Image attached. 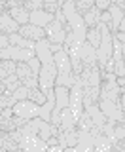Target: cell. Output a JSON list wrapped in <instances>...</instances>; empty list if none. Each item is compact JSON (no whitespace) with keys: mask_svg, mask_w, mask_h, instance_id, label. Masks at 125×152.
Listing matches in <instances>:
<instances>
[{"mask_svg":"<svg viewBox=\"0 0 125 152\" xmlns=\"http://www.w3.org/2000/svg\"><path fill=\"white\" fill-rule=\"evenodd\" d=\"M53 59H55V65H57V80H55V86H66V88H72L76 82V74L72 70V65H70V57L65 50H59L53 53Z\"/></svg>","mask_w":125,"mask_h":152,"instance_id":"obj_1","label":"cell"},{"mask_svg":"<svg viewBox=\"0 0 125 152\" xmlns=\"http://www.w3.org/2000/svg\"><path fill=\"white\" fill-rule=\"evenodd\" d=\"M66 17L65 13H62V10H59V12L55 13V19L51 23H47V25L44 27L46 31V38L51 42V44H65V38H66Z\"/></svg>","mask_w":125,"mask_h":152,"instance_id":"obj_2","label":"cell"},{"mask_svg":"<svg viewBox=\"0 0 125 152\" xmlns=\"http://www.w3.org/2000/svg\"><path fill=\"white\" fill-rule=\"evenodd\" d=\"M23 135H21V141H19V148L21 150H27V152H40V150H47V142L44 139H40V135L34 133L31 127L23 126Z\"/></svg>","mask_w":125,"mask_h":152,"instance_id":"obj_3","label":"cell"},{"mask_svg":"<svg viewBox=\"0 0 125 152\" xmlns=\"http://www.w3.org/2000/svg\"><path fill=\"white\" fill-rule=\"evenodd\" d=\"M72 114H74L76 122H78V118L81 116V112H84V89H81V84L80 80H76L74 86L70 88V103H68Z\"/></svg>","mask_w":125,"mask_h":152,"instance_id":"obj_4","label":"cell"},{"mask_svg":"<svg viewBox=\"0 0 125 152\" xmlns=\"http://www.w3.org/2000/svg\"><path fill=\"white\" fill-rule=\"evenodd\" d=\"M12 108H13V114L23 116V118H27V120L40 116V104L31 101V99H21V101H17Z\"/></svg>","mask_w":125,"mask_h":152,"instance_id":"obj_5","label":"cell"},{"mask_svg":"<svg viewBox=\"0 0 125 152\" xmlns=\"http://www.w3.org/2000/svg\"><path fill=\"white\" fill-rule=\"evenodd\" d=\"M15 74L19 76L21 84H23V86H27L28 89H31V88H40V86H38V74L32 72V69L28 66L27 61H21V63H17V70H15Z\"/></svg>","mask_w":125,"mask_h":152,"instance_id":"obj_6","label":"cell"},{"mask_svg":"<svg viewBox=\"0 0 125 152\" xmlns=\"http://www.w3.org/2000/svg\"><path fill=\"white\" fill-rule=\"evenodd\" d=\"M99 107L102 114L108 118V120H123V110H121V104L119 103H114L110 99H104V97H99Z\"/></svg>","mask_w":125,"mask_h":152,"instance_id":"obj_7","label":"cell"},{"mask_svg":"<svg viewBox=\"0 0 125 152\" xmlns=\"http://www.w3.org/2000/svg\"><path fill=\"white\" fill-rule=\"evenodd\" d=\"M19 34L28 38V40L38 42V40H44V38H46V31H44V27L32 25V23H25V25L19 27Z\"/></svg>","mask_w":125,"mask_h":152,"instance_id":"obj_8","label":"cell"},{"mask_svg":"<svg viewBox=\"0 0 125 152\" xmlns=\"http://www.w3.org/2000/svg\"><path fill=\"white\" fill-rule=\"evenodd\" d=\"M93 150H95V142H93L91 131L78 129V142H76L72 152H93Z\"/></svg>","mask_w":125,"mask_h":152,"instance_id":"obj_9","label":"cell"},{"mask_svg":"<svg viewBox=\"0 0 125 152\" xmlns=\"http://www.w3.org/2000/svg\"><path fill=\"white\" fill-rule=\"evenodd\" d=\"M28 120L23 116H17V114H12V116H6V114H0V129L4 131H13L17 127H23Z\"/></svg>","mask_w":125,"mask_h":152,"instance_id":"obj_10","label":"cell"},{"mask_svg":"<svg viewBox=\"0 0 125 152\" xmlns=\"http://www.w3.org/2000/svg\"><path fill=\"white\" fill-rule=\"evenodd\" d=\"M19 23L9 15L8 10H2L0 12V32H4V34H13V32H19Z\"/></svg>","mask_w":125,"mask_h":152,"instance_id":"obj_11","label":"cell"},{"mask_svg":"<svg viewBox=\"0 0 125 152\" xmlns=\"http://www.w3.org/2000/svg\"><path fill=\"white\" fill-rule=\"evenodd\" d=\"M80 57H81V63L84 66H93L97 65V50L89 44L87 40L80 46Z\"/></svg>","mask_w":125,"mask_h":152,"instance_id":"obj_12","label":"cell"},{"mask_svg":"<svg viewBox=\"0 0 125 152\" xmlns=\"http://www.w3.org/2000/svg\"><path fill=\"white\" fill-rule=\"evenodd\" d=\"M84 110H85V112H87L89 116H91V120H93L95 126H100V127H102L104 124H106V120H108V118L102 114V110H100L99 101H97V103H91V104H85V107H84Z\"/></svg>","mask_w":125,"mask_h":152,"instance_id":"obj_13","label":"cell"},{"mask_svg":"<svg viewBox=\"0 0 125 152\" xmlns=\"http://www.w3.org/2000/svg\"><path fill=\"white\" fill-rule=\"evenodd\" d=\"M55 19V13H49L46 12V10H34V12H31V21L32 25H38V27H46L47 23H51Z\"/></svg>","mask_w":125,"mask_h":152,"instance_id":"obj_14","label":"cell"},{"mask_svg":"<svg viewBox=\"0 0 125 152\" xmlns=\"http://www.w3.org/2000/svg\"><path fill=\"white\" fill-rule=\"evenodd\" d=\"M72 127H76V118H74V114H72L70 107H66V108H62V110H61L59 131H66V129H72Z\"/></svg>","mask_w":125,"mask_h":152,"instance_id":"obj_15","label":"cell"},{"mask_svg":"<svg viewBox=\"0 0 125 152\" xmlns=\"http://www.w3.org/2000/svg\"><path fill=\"white\" fill-rule=\"evenodd\" d=\"M108 12H110V17H112V27H110V31H112V34H114V32L119 31V23H121L123 17H125V10H121L119 6H116V4H110Z\"/></svg>","mask_w":125,"mask_h":152,"instance_id":"obj_16","label":"cell"},{"mask_svg":"<svg viewBox=\"0 0 125 152\" xmlns=\"http://www.w3.org/2000/svg\"><path fill=\"white\" fill-rule=\"evenodd\" d=\"M0 146H2L4 150H8V152L21 150L19 148V142L13 141V137L9 135V131H4V129H0Z\"/></svg>","mask_w":125,"mask_h":152,"instance_id":"obj_17","label":"cell"},{"mask_svg":"<svg viewBox=\"0 0 125 152\" xmlns=\"http://www.w3.org/2000/svg\"><path fill=\"white\" fill-rule=\"evenodd\" d=\"M8 12H9V15L15 19L19 25H25V23L31 21V12H28V10H27L25 6H15V8H9Z\"/></svg>","mask_w":125,"mask_h":152,"instance_id":"obj_18","label":"cell"},{"mask_svg":"<svg viewBox=\"0 0 125 152\" xmlns=\"http://www.w3.org/2000/svg\"><path fill=\"white\" fill-rule=\"evenodd\" d=\"M100 10L97 8V6H91L87 12L84 13V21H85V27L87 28H91V27H97L99 23H100Z\"/></svg>","mask_w":125,"mask_h":152,"instance_id":"obj_19","label":"cell"},{"mask_svg":"<svg viewBox=\"0 0 125 152\" xmlns=\"http://www.w3.org/2000/svg\"><path fill=\"white\" fill-rule=\"evenodd\" d=\"M9 46L34 50V48H36V42H34V40H28V38H25V36H21L19 32H13V34H9Z\"/></svg>","mask_w":125,"mask_h":152,"instance_id":"obj_20","label":"cell"},{"mask_svg":"<svg viewBox=\"0 0 125 152\" xmlns=\"http://www.w3.org/2000/svg\"><path fill=\"white\" fill-rule=\"evenodd\" d=\"M93 142H95V150L97 152H108V150H114L112 142L104 133H99V135L93 137Z\"/></svg>","mask_w":125,"mask_h":152,"instance_id":"obj_21","label":"cell"},{"mask_svg":"<svg viewBox=\"0 0 125 152\" xmlns=\"http://www.w3.org/2000/svg\"><path fill=\"white\" fill-rule=\"evenodd\" d=\"M17 70V61L12 59H0V78H8L9 74H15Z\"/></svg>","mask_w":125,"mask_h":152,"instance_id":"obj_22","label":"cell"},{"mask_svg":"<svg viewBox=\"0 0 125 152\" xmlns=\"http://www.w3.org/2000/svg\"><path fill=\"white\" fill-rule=\"evenodd\" d=\"M100 38H102V32H100L99 25H97V27H91V28H87V34H85V40H87L89 44L95 48V50H97V48H99V44H100Z\"/></svg>","mask_w":125,"mask_h":152,"instance_id":"obj_23","label":"cell"},{"mask_svg":"<svg viewBox=\"0 0 125 152\" xmlns=\"http://www.w3.org/2000/svg\"><path fill=\"white\" fill-rule=\"evenodd\" d=\"M95 124H93V120H91V116L87 112H81V116L78 118V122H76V129H84V131H91V127H93Z\"/></svg>","mask_w":125,"mask_h":152,"instance_id":"obj_24","label":"cell"},{"mask_svg":"<svg viewBox=\"0 0 125 152\" xmlns=\"http://www.w3.org/2000/svg\"><path fill=\"white\" fill-rule=\"evenodd\" d=\"M4 84H6V93H8V95H12V93L19 88V86H23L17 74H9L8 78H4Z\"/></svg>","mask_w":125,"mask_h":152,"instance_id":"obj_25","label":"cell"},{"mask_svg":"<svg viewBox=\"0 0 125 152\" xmlns=\"http://www.w3.org/2000/svg\"><path fill=\"white\" fill-rule=\"evenodd\" d=\"M27 99H31V101H34V103H38V104H44V103H46V93L42 91L40 88H31V89H28Z\"/></svg>","mask_w":125,"mask_h":152,"instance_id":"obj_26","label":"cell"},{"mask_svg":"<svg viewBox=\"0 0 125 152\" xmlns=\"http://www.w3.org/2000/svg\"><path fill=\"white\" fill-rule=\"evenodd\" d=\"M44 10L49 13H57L61 10V2L59 0H44Z\"/></svg>","mask_w":125,"mask_h":152,"instance_id":"obj_27","label":"cell"},{"mask_svg":"<svg viewBox=\"0 0 125 152\" xmlns=\"http://www.w3.org/2000/svg\"><path fill=\"white\" fill-rule=\"evenodd\" d=\"M28 12H34V10H44V0H25L23 4Z\"/></svg>","mask_w":125,"mask_h":152,"instance_id":"obj_28","label":"cell"},{"mask_svg":"<svg viewBox=\"0 0 125 152\" xmlns=\"http://www.w3.org/2000/svg\"><path fill=\"white\" fill-rule=\"evenodd\" d=\"M27 63H28V66L32 69V72H34V74H40V66H42V63H40V59H38L36 55H34V57H31Z\"/></svg>","mask_w":125,"mask_h":152,"instance_id":"obj_29","label":"cell"},{"mask_svg":"<svg viewBox=\"0 0 125 152\" xmlns=\"http://www.w3.org/2000/svg\"><path fill=\"white\" fill-rule=\"evenodd\" d=\"M110 4H112V0H95V6H97L100 12H106L110 8Z\"/></svg>","mask_w":125,"mask_h":152,"instance_id":"obj_30","label":"cell"},{"mask_svg":"<svg viewBox=\"0 0 125 152\" xmlns=\"http://www.w3.org/2000/svg\"><path fill=\"white\" fill-rule=\"evenodd\" d=\"M100 23H104V25L112 27V17H110V12H108V10L100 13Z\"/></svg>","mask_w":125,"mask_h":152,"instance_id":"obj_31","label":"cell"},{"mask_svg":"<svg viewBox=\"0 0 125 152\" xmlns=\"http://www.w3.org/2000/svg\"><path fill=\"white\" fill-rule=\"evenodd\" d=\"M9 46V34H4V32H0V50H4V48Z\"/></svg>","mask_w":125,"mask_h":152,"instance_id":"obj_32","label":"cell"},{"mask_svg":"<svg viewBox=\"0 0 125 152\" xmlns=\"http://www.w3.org/2000/svg\"><path fill=\"white\" fill-rule=\"evenodd\" d=\"M25 0H6V10L9 8H15V6H23Z\"/></svg>","mask_w":125,"mask_h":152,"instance_id":"obj_33","label":"cell"},{"mask_svg":"<svg viewBox=\"0 0 125 152\" xmlns=\"http://www.w3.org/2000/svg\"><path fill=\"white\" fill-rule=\"evenodd\" d=\"M114 36H116L118 40L121 42V44H123V42H125V32H121V31H118V32H114Z\"/></svg>","mask_w":125,"mask_h":152,"instance_id":"obj_34","label":"cell"},{"mask_svg":"<svg viewBox=\"0 0 125 152\" xmlns=\"http://www.w3.org/2000/svg\"><path fill=\"white\" fill-rule=\"evenodd\" d=\"M6 93V84H4V80L0 78V95H4Z\"/></svg>","mask_w":125,"mask_h":152,"instance_id":"obj_35","label":"cell"},{"mask_svg":"<svg viewBox=\"0 0 125 152\" xmlns=\"http://www.w3.org/2000/svg\"><path fill=\"white\" fill-rule=\"evenodd\" d=\"M119 31H121V32H125V17H123V21L119 23Z\"/></svg>","mask_w":125,"mask_h":152,"instance_id":"obj_36","label":"cell"},{"mask_svg":"<svg viewBox=\"0 0 125 152\" xmlns=\"http://www.w3.org/2000/svg\"><path fill=\"white\" fill-rule=\"evenodd\" d=\"M2 10H6V0H0V12Z\"/></svg>","mask_w":125,"mask_h":152,"instance_id":"obj_37","label":"cell"},{"mask_svg":"<svg viewBox=\"0 0 125 152\" xmlns=\"http://www.w3.org/2000/svg\"><path fill=\"white\" fill-rule=\"evenodd\" d=\"M121 53H123V61H125V42L121 44Z\"/></svg>","mask_w":125,"mask_h":152,"instance_id":"obj_38","label":"cell"},{"mask_svg":"<svg viewBox=\"0 0 125 152\" xmlns=\"http://www.w3.org/2000/svg\"><path fill=\"white\" fill-rule=\"evenodd\" d=\"M59 2H61V6H62V4H65V0H59Z\"/></svg>","mask_w":125,"mask_h":152,"instance_id":"obj_39","label":"cell"},{"mask_svg":"<svg viewBox=\"0 0 125 152\" xmlns=\"http://www.w3.org/2000/svg\"><path fill=\"white\" fill-rule=\"evenodd\" d=\"M0 112H2V107H0Z\"/></svg>","mask_w":125,"mask_h":152,"instance_id":"obj_40","label":"cell"}]
</instances>
